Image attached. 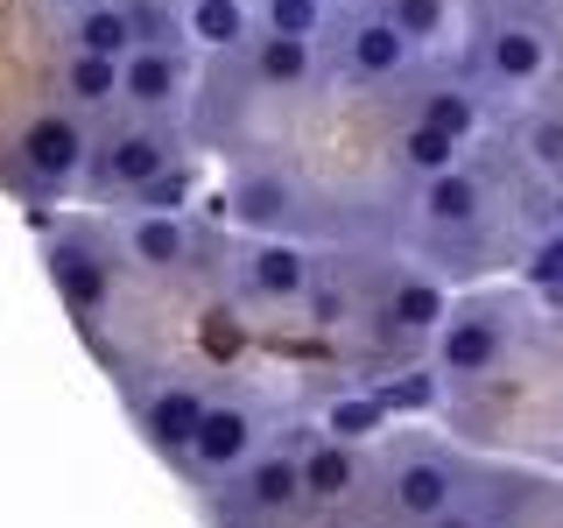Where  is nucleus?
I'll use <instances>...</instances> for the list:
<instances>
[{"mask_svg":"<svg viewBox=\"0 0 563 528\" xmlns=\"http://www.w3.org/2000/svg\"><path fill=\"white\" fill-rule=\"evenodd\" d=\"M225 205H233V219L246 233H282V226L296 219V190H289V176H275V169H246Z\"/></svg>","mask_w":563,"mask_h":528,"instance_id":"obj_19","label":"nucleus"},{"mask_svg":"<svg viewBox=\"0 0 563 528\" xmlns=\"http://www.w3.org/2000/svg\"><path fill=\"white\" fill-rule=\"evenodd\" d=\"M49 282L64 289V304L70 310H106V296H113V261L99 254L92 240H57L49 246Z\"/></svg>","mask_w":563,"mask_h":528,"instance_id":"obj_15","label":"nucleus"},{"mask_svg":"<svg viewBox=\"0 0 563 528\" xmlns=\"http://www.w3.org/2000/svg\"><path fill=\"white\" fill-rule=\"evenodd\" d=\"M416 211H422V226H430V233H444V240L479 233V226H486V184L465 163H451L444 176H422Z\"/></svg>","mask_w":563,"mask_h":528,"instance_id":"obj_10","label":"nucleus"},{"mask_svg":"<svg viewBox=\"0 0 563 528\" xmlns=\"http://www.w3.org/2000/svg\"><path fill=\"white\" fill-rule=\"evenodd\" d=\"M120 99L134 106V113L163 120L176 99H184V50L176 43H134L128 57H120Z\"/></svg>","mask_w":563,"mask_h":528,"instance_id":"obj_9","label":"nucleus"},{"mask_svg":"<svg viewBox=\"0 0 563 528\" xmlns=\"http://www.w3.org/2000/svg\"><path fill=\"white\" fill-rule=\"evenodd\" d=\"M141 43L134 35V8L128 0H85V8H70V50H92V57H128Z\"/></svg>","mask_w":563,"mask_h":528,"instance_id":"obj_20","label":"nucleus"},{"mask_svg":"<svg viewBox=\"0 0 563 528\" xmlns=\"http://www.w3.org/2000/svg\"><path fill=\"white\" fill-rule=\"evenodd\" d=\"M303 501V465H296V451L289 444H268V451H254L240 465V507L246 515H289V507Z\"/></svg>","mask_w":563,"mask_h":528,"instance_id":"obj_12","label":"nucleus"},{"mask_svg":"<svg viewBox=\"0 0 563 528\" xmlns=\"http://www.w3.org/2000/svg\"><path fill=\"white\" fill-rule=\"evenodd\" d=\"M254 451H261V409L246 395H225V402H205L198 437H190L184 465L205 472V480H219V472H240Z\"/></svg>","mask_w":563,"mask_h":528,"instance_id":"obj_3","label":"nucleus"},{"mask_svg":"<svg viewBox=\"0 0 563 528\" xmlns=\"http://www.w3.org/2000/svg\"><path fill=\"white\" fill-rule=\"evenodd\" d=\"M57 8H85V0H57Z\"/></svg>","mask_w":563,"mask_h":528,"instance_id":"obj_37","label":"nucleus"},{"mask_svg":"<svg viewBox=\"0 0 563 528\" xmlns=\"http://www.w3.org/2000/svg\"><path fill=\"white\" fill-rule=\"evenodd\" d=\"M198 416H205V387L190 381H163L148 402H141V437H148V451H163L184 465L190 437H198Z\"/></svg>","mask_w":563,"mask_h":528,"instance_id":"obj_11","label":"nucleus"},{"mask_svg":"<svg viewBox=\"0 0 563 528\" xmlns=\"http://www.w3.org/2000/svg\"><path fill=\"white\" fill-rule=\"evenodd\" d=\"M380 14H387L401 35H409V43H430V35H444V14H451V8H444V0H387Z\"/></svg>","mask_w":563,"mask_h":528,"instance_id":"obj_28","label":"nucleus"},{"mask_svg":"<svg viewBox=\"0 0 563 528\" xmlns=\"http://www.w3.org/2000/svg\"><path fill=\"white\" fill-rule=\"evenodd\" d=\"M521 275L536 282V289H563V233H550V240H542L536 254L521 261Z\"/></svg>","mask_w":563,"mask_h":528,"instance_id":"obj_31","label":"nucleus"},{"mask_svg":"<svg viewBox=\"0 0 563 528\" xmlns=\"http://www.w3.org/2000/svg\"><path fill=\"white\" fill-rule=\"evenodd\" d=\"M310 268H317V261L303 254V246L254 233V246H246V254L233 261V282H240V296H246V304H289V296H303Z\"/></svg>","mask_w":563,"mask_h":528,"instance_id":"obj_8","label":"nucleus"},{"mask_svg":"<svg viewBox=\"0 0 563 528\" xmlns=\"http://www.w3.org/2000/svg\"><path fill=\"white\" fill-rule=\"evenodd\" d=\"M303 304H310L317 324H345V317H352V289H345V282L324 268V261H317L310 282H303Z\"/></svg>","mask_w":563,"mask_h":528,"instance_id":"obj_27","label":"nucleus"},{"mask_svg":"<svg viewBox=\"0 0 563 528\" xmlns=\"http://www.w3.org/2000/svg\"><path fill=\"white\" fill-rule=\"evenodd\" d=\"M416 120L444 128L451 141H465L472 128H479V106H472V92H465V85H430V92L416 99Z\"/></svg>","mask_w":563,"mask_h":528,"instance_id":"obj_23","label":"nucleus"},{"mask_svg":"<svg viewBox=\"0 0 563 528\" xmlns=\"http://www.w3.org/2000/svg\"><path fill=\"white\" fill-rule=\"evenodd\" d=\"M380 317L395 331H409V339H430V331L451 317V296H444V282H437V275H395V282H387V296H380Z\"/></svg>","mask_w":563,"mask_h":528,"instance_id":"obj_18","label":"nucleus"},{"mask_svg":"<svg viewBox=\"0 0 563 528\" xmlns=\"http://www.w3.org/2000/svg\"><path fill=\"white\" fill-rule=\"evenodd\" d=\"M472 57H479V70H486L493 85L521 92V85H536L542 70H550L556 35H550V22H542V14L507 8V14H493V22H479V43H472Z\"/></svg>","mask_w":563,"mask_h":528,"instance_id":"obj_2","label":"nucleus"},{"mask_svg":"<svg viewBox=\"0 0 563 528\" xmlns=\"http://www.w3.org/2000/svg\"><path fill=\"white\" fill-rule=\"evenodd\" d=\"M521 155H528V169L563 176V113L556 106H542V113L521 120Z\"/></svg>","mask_w":563,"mask_h":528,"instance_id":"obj_25","label":"nucleus"},{"mask_svg":"<svg viewBox=\"0 0 563 528\" xmlns=\"http://www.w3.org/2000/svg\"><path fill=\"white\" fill-rule=\"evenodd\" d=\"M233 528H268V515H246V521H233Z\"/></svg>","mask_w":563,"mask_h":528,"instance_id":"obj_35","label":"nucleus"},{"mask_svg":"<svg viewBox=\"0 0 563 528\" xmlns=\"http://www.w3.org/2000/svg\"><path fill=\"white\" fill-rule=\"evenodd\" d=\"M550 219H556V233H563V190H556V198H550Z\"/></svg>","mask_w":563,"mask_h":528,"instance_id":"obj_34","label":"nucleus"},{"mask_svg":"<svg viewBox=\"0 0 563 528\" xmlns=\"http://www.w3.org/2000/svg\"><path fill=\"white\" fill-rule=\"evenodd\" d=\"M169 163H176V141L155 128V120H141V128L106 134L85 169H92V184H99V190H128V198H134V190H148Z\"/></svg>","mask_w":563,"mask_h":528,"instance_id":"obj_5","label":"nucleus"},{"mask_svg":"<svg viewBox=\"0 0 563 528\" xmlns=\"http://www.w3.org/2000/svg\"><path fill=\"white\" fill-rule=\"evenodd\" d=\"M176 29L211 57H240L254 43V0H176Z\"/></svg>","mask_w":563,"mask_h":528,"instance_id":"obj_14","label":"nucleus"},{"mask_svg":"<svg viewBox=\"0 0 563 528\" xmlns=\"http://www.w3.org/2000/svg\"><path fill=\"white\" fill-rule=\"evenodd\" d=\"M430 528H472V515H465V507H451V515H444V521H430Z\"/></svg>","mask_w":563,"mask_h":528,"instance_id":"obj_33","label":"nucleus"},{"mask_svg":"<svg viewBox=\"0 0 563 528\" xmlns=\"http://www.w3.org/2000/svg\"><path fill=\"white\" fill-rule=\"evenodd\" d=\"M380 402H387V416H395V409H437V374L387 381V387H380Z\"/></svg>","mask_w":563,"mask_h":528,"instance_id":"obj_30","label":"nucleus"},{"mask_svg":"<svg viewBox=\"0 0 563 528\" xmlns=\"http://www.w3.org/2000/svg\"><path fill=\"white\" fill-rule=\"evenodd\" d=\"M500 8H521V14H542V8H556V0H500Z\"/></svg>","mask_w":563,"mask_h":528,"instance_id":"obj_32","label":"nucleus"},{"mask_svg":"<svg viewBox=\"0 0 563 528\" xmlns=\"http://www.w3.org/2000/svg\"><path fill=\"white\" fill-rule=\"evenodd\" d=\"M120 246H128V261L134 268H148V275H169V268H184L190 261V226H184V211H128L120 219Z\"/></svg>","mask_w":563,"mask_h":528,"instance_id":"obj_13","label":"nucleus"},{"mask_svg":"<svg viewBox=\"0 0 563 528\" xmlns=\"http://www.w3.org/2000/svg\"><path fill=\"white\" fill-rule=\"evenodd\" d=\"M500 360H507V317L500 310L472 304V310H451L437 324V374L486 381V374H500Z\"/></svg>","mask_w":563,"mask_h":528,"instance_id":"obj_4","label":"nucleus"},{"mask_svg":"<svg viewBox=\"0 0 563 528\" xmlns=\"http://www.w3.org/2000/svg\"><path fill=\"white\" fill-rule=\"evenodd\" d=\"M240 57H246V70H254V85H268V92H296V85H310V70H317V43L254 29V43H246Z\"/></svg>","mask_w":563,"mask_h":528,"instance_id":"obj_17","label":"nucleus"},{"mask_svg":"<svg viewBox=\"0 0 563 528\" xmlns=\"http://www.w3.org/2000/svg\"><path fill=\"white\" fill-rule=\"evenodd\" d=\"M134 198H141V211H176V205L190 198V169H184V163H169L148 190H134Z\"/></svg>","mask_w":563,"mask_h":528,"instance_id":"obj_29","label":"nucleus"},{"mask_svg":"<svg viewBox=\"0 0 563 528\" xmlns=\"http://www.w3.org/2000/svg\"><path fill=\"white\" fill-rule=\"evenodd\" d=\"M324 430L345 437V444H366V437L387 430V402H380V395H339V402L324 409Z\"/></svg>","mask_w":563,"mask_h":528,"instance_id":"obj_24","label":"nucleus"},{"mask_svg":"<svg viewBox=\"0 0 563 528\" xmlns=\"http://www.w3.org/2000/svg\"><path fill=\"white\" fill-rule=\"evenodd\" d=\"M416 57V43L401 35L387 14H352V22L339 29V70L352 85H387V78H401Z\"/></svg>","mask_w":563,"mask_h":528,"instance_id":"obj_7","label":"nucleus"},{"mask_svg":"<svg viewBox=\"0 0 563 528\" xmlns=\"http://www.w3.org/2000/svg\"><path fill=\"white\" fill-rule=\"evenodd\" d=\"M64 92L70 106H113L120 99V64L113 57H92V50H70V64H64Z\"/></svg>","mask_w":563,"mask_h":528,"instance_id":"obj_22","label":"nucleus"},{"mask_svg":"<svg viewBox=\"0 0 563 528\" xmlns=\"http://www.w3.org/2000/svg\"><path fill=\"white\" fill-rule=\"evenodd\" d=\"M296 465H303V501L331 507L345 501L352 486H360V444H345V437H310V444H296Z\"/></svg>","mask_w":563,"mask_h":528,"instance_id":"obj_16","label":"nucleus"},{"mask_svg":"<svg viewBox=\"0 0 563 528\" xmlns=\"http://www.w3.org/2000/svg\"><path fill=\"white\" fill-rule=\"evenodd\" d=\"M324 8H360V0H324Z\"/></svg>","mask_w":563,"mask_h":528,"instance_id":"obj_36","label":"nucleus"},{"mask_svg":"<svg viewBox=\"0 0 563 528\" xmlns=\"http://www.w3.org/2000/svg\"><path fill=\"white\" fill-rule=\"evenodd\" d=\"M395 163L416 176H444L451 163H457V141L444 134V128H430V120H409V128H401V141H395Z\"/></svg>","mask_w":563,"mask_h":528,"instance_id":"obj_21","label":"nucleus"},{"mask_svg":"<svg viewBox=\"0 0 563 528\" xmlns=\"http://www.w3.org/2000/svg\"><path fill=\"white\" fill-rule=\"evenodd\" d=\"M387 501H395L401 521L430 528V521H444L451 507H465V465H457L444 444H409L395 458V472H387Z\"/></svg>","mask_w":563,"mask_h":528,"instance_id":"obj_1","label":"nucleus"},{"mask_svg":"<svg viewBox=\"0 0 563 528\" xmlns=\"http://www.w3.org/2000/svg\"><path fill=\"white\" fill-rule=\"evenodd\" d=\"M14 155H22V169L35 184H70L92 163V134H85L78 113H35L22 128V141H14Z\"/></svg>","mask_w":563,"mask_h":528,"instance_id":"obj_6","label":"nucleus"},{"mask_svg":"<svg viewBox=\"0 0 563 528\" xmlns=\"http://www.w3.org/2000/svg\"><path fill=\"white\" fill-rule=\"evenodd\" d=\"M324 0H261V29L275 35H303V43H317L324 35Z\"/></svg>","mask_w":563,"mask_h":528,"instance_id":"obj_26","label":"nucleus"}]
</instances>
